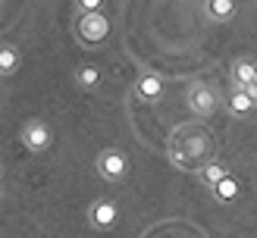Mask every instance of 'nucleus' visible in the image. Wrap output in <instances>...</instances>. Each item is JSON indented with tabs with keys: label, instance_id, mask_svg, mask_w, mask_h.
<instances>
[{
	"label": "nucleus",
	"instance_id": "13",
	"mask_svg": "<svg viewBox=\"0 0 257 238\" xmlns=\"http://www.w3.org/2000/svg\"><path fill=\"white\" fill-rule=\"evenodd\" d=\"M223 175H229V169L223 166V163H216V160H210V163H204V166H201V182L207 185V188H213Z\"/></svg>",
	"mask_w": 257,
	"mask_h": 238
},
{
	"label": "nucleus",
	"instance_id": "6",
	"mask_svg": "<svg viewBox=\"0 0 257 238\" xmlns=\"http://www.w3.org/2000/svg\"><path fill=\"white\" fill-rule=\"evenodd\" d=\"M229 75H232V85L241 88V91H248L251 100L257 104V63H251V60H235Z\"/></svg>",
	"mask_w": 257,
	"mask_h": 238
},
{
	"label": "nucleus",
	"instance_id": "7",
	"mask_svg": "<svg viewBox=\"0 0 257 238\" xmlns=\"http://www.w3.org/2000/svg\"><path fill=\"white\" fill-rule=\"evenodd\" d=\"M132 94L138 100H148V104H157V100L163 97V79L157 72H141L135 85H132Z\"/></svg>",
	"mask_w": 257,
	"mask_h": 238
},
{
	"label": "nucleus",
	"instance_id": "12",
	"mask_svg": "<svg viewBox=\"0 0 257 238\" xmlns=\"http://www.w3.org/2000/svg\"><path fill=\"white\" fill-rule=\"evenodd\" d=\"M100 79H104V75H100V66H94V63H82V66L75 69V82H79L82 88H88V91L97 88Z\"/></svg>",
	"mask_w": 257,
	"mask_h": 238
},
{
	"label": "nucleus",
	"instance_id": "10",
	"mask_svg": "<svg viewBox=\"0 0 257 238\" xmlns=\"http://www.w3.org/2000/svg\"><path fill=\"white\" fill-rule=\"evenodd\" d=\"M210 191H213V197H216V200H223V204H229V200H235V197H238L241 185H238V179H235V175L229 172V175H223V179H220V182H216V185L210 188Z\"/></svg>",
	"mask_w": 257,
	"mask_h": 238
},
{
	"label": "nucleus",
	"instance_id": "4",
	"mask_svg": "<svg viewBox=\"0 0 257 238\" xmlns=\"http://www.w3.org/2000/svg\"><path fill=\"white\" fill-rule=\"evenodd\" d=\"M19 138H22L25 150H32V154H44V150L54 144V132H50V125L44 119H29L22 125Z\"/></svg>",
	"mask_w": 257,
	"mask_h": 238
},
{
	"label": "nucleus",
	"instance_id": "5",
	"mask_svg": "<svg viewBox=\"0 0 257 238\" xmlns=\"http://www.w3.org/2000/svg\"><path fill=\"white\" fill-rule=\"evenodd\" d=\"M116 219H119V207L107 197H97L94 204L88 207V222H91V229H97V232H110L113 225H116Z\"/></svg>",
	"mask_w": 257,
	"mask_h": 238
},
{
	"label": "nucleus",
	"instance_id": "8",
	"mask_svg": "<svg viewBox=\"0 0 257 238\" xmlns=\"http://www.w3.org/2000/svg\"><path fill=\"white\" fill-rule=\"evenodd\" d=\"M235 10H238L235 0H204V13L210 22H229L235 16Z\"/></svg>",
	"mask_w": 257,
	"mask_h": 238
},
{
	"label": "nucleus",
	"instance_id": "3",
	"mask_svg": "<svg viewBox=\"0 0 257 238\" xmlns=\"http://www.w3.org/2000/svg\"><path fill=\"white\" fill-rule=\"evenodd\" d=\"M97 175L104 182H122L128 175V157L119 147H107L97 154Z\"/></svg>",
	"mask_w": 257,
	"mask_h": 238
},
{
	"label": "nucleus",
	"instance_id": "11",
	"mask_svg": "<svg viewBox=\"0 0 257 238\" xmlns=\"http://www.w3.org/2000/svg\"><path fill=\"white\" fill-rule=\"evenodd\" d=\"M19 63H22V57H19L16 47H13V44H0V79L13 75L19 69Z\"/></svg>",
	"mask_w": 257,
	"mask_h": 238
},
{
	"label": "nucleus",
	"instance_id": "14",
	"mask_svg": "<svg viewBox=\"0 0 257 238\" xmlns=\"http://www.w3.org/2000/svg\"><path fill=\"white\" fill-rule=\"evenodd\" d=\"M75 13H104V0H75Z\"/></svg>",
	"mask_w": 257,
	"mask_h": 238
},
{
	"label": "nucleus",
	"instance_id": "9",
	"mask_svg": "<svg viewBox=\"0 0 257 238\" xmlns=\"http://www.w3.org/2000/svg\"><path fill=\"white\" fill-rule=\"evenodd\" d=\"M254 107H257V104L251 100V94L232 85V91H229V97H226V110L232 113V116H248Z\"/></svg>",
	"mask_w": 257,
	"mask_h": 238
},
{
	"label": "nucleus",
	"instance_id": "15",
	"mask_svg": "<svg viewBox=\"0 0 257 238\" xmlns=\"http://www.w3.org/2000/svg\"><path fill=\"white\" fill-rule=\"evenodd\" d=\"M0 172H4V166H0Z\"/></svg>",
	"mask_w": 257,
	"mask_h": 238
},
{
	"label": "nucleus",
	"instance_id": "1",
	"mask_svg": "<svg viewBox=\"0 0 257 238\" xmlns=\"http://www.w3.org/2000/svg\"><path fill=\"white\" fill-rule=\"evenodd\" d=\"M75 35H79L82 44H104L110 38V19L104 13H79L75 19Z\"/></svg>",
	"mask_w": 257,
	"mask_h": 238
},
{
	"label": "nucleus",
	"instance_id": "2",
	"mask_svg": "<svg viewBox=\"0 0 257 238\" xmlns=\"http://www.w3.org/2000/svg\"><path fill=\"white\" fill-rule=\"evenodd\" d=\"M188 110L195 113V116H201V119H207V116H213L216 110H220V94L213 91V85H207V82H195L188 88Z\"/></svg>",
	"mask_w": 257,
	"mask_h": 238
}]
</instances>
